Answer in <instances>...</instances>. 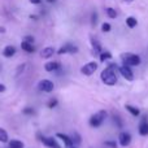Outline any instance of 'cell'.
Segmentation results:
<instances>
[{
  "mask_svg": "<svg viewBox=\"0 0 148 148\" xmlns=\"http://www.w3.org/2000/svg\"><path fill=\"white\" fill-rule=\"evenodd\" d=\"M117 70H118V68L116 64L108 65L101 72V75H100L101 77V81L105 84H108V86H114L117 83Z\"/></svg>",
  "mask_w": 148,
  "mask_h": 148,
  "instance_id": "cell-1",
  "label": "cell"
},
{
  "mask_svg": "<svg viewBox=\"0 0 148 148\" xmlns=\"http://www.w3.org/2000/svg\"><path fill=\"white\" fill-rule=\"evenodd\" d=\"M121 59L123 61V65H127V66H138L140 64V57L135 53H122Z\"/></svg>",
  "mask_w": 148,
  "mask_h": 148,
  "instance_id": "cell-2",
  "label": "cell"
},
{
  "mask_svg": "<svg viewBox=\"0 0 148 148\" xmlns=\"http://www.w3.org/2000/svg\"><path fill=\"white\" fill-rule=\"evenodd\" d=\"M105 117H107V112L105 110H99L94 116H91V118H90V126H92L95 129L100 127L103 125V122H104Z\"/></svg>",
  "mask_w": 148,
  "mask_h": 148,
  "instance_id": "cell-3",
  "label": "cell"
},
{
  "mask_svg": "<svg viewBox=\"0 0 148 148\" xmlns=\"http://www.w3.org/2000/svg\"><path fill=\"white\" fill-rule=\"evenodd\" d=\"M97 69V64L95 61H91V62H87L84 64L83 66L81 68V73L84 74V75H92Z\"/></svg>",
  "mask_w": 148,
  "mask_h": 148,
  "instance_id": "cell-4",
  "label": "cell"
},
{
  "mask_svg": "<svg viewBox=\"0 0 148 148\" xmlns=\"http://www.w3.org/2000/svg\"><path fill=\"white\" fill-rule=\"evenodd\" d=\"M53 82H51L49 79H42L38 83V88L43 92H52L53 91Z\"/></svg>",
  "mask_w": 148,
  "mask_h": 148,
  "instance_id": "cell-5",
  "label": "cell"
},
{
  "mask_svg": "<svg viewBox=\"0 0 148 148\" xmlns=\"http://www.w3.org/2000/svg\"><path fill=\"white\" fill-rule=\"evenodd\" d=\"M118 72L121 73V75H122L123 78L127 79V81H133L134 79V74L131 72L130 66H127V65H122L121 68H118Z\"/></svg>",
  "mask_w": 148,
  "mask_h": 148,
  "instance_id": "cell-6",
  "label": "cell"
},
{
  "mask_svg": "<svg viewBox=\"0 0 148 148\" xmlns=\"http://www.w3.org/2000/svg\"><path fill=\"white\" fill-rule=\"evenodd\" d=\"M75 52H78V48H77L75 46H73V44L68 43V44H65V46H62L61 48L57 51V53L64 55V53H75Z\"/></svg>",
  "mask_w": 148,
  "mask_h": 148,
  "instance_id": "cell-7",
  "label": "cell"
},
{
  "mask_svg": "<svg viewBox=\"0 0 148 148\" xmlns=\"http://www.w3.org/2000/svg\"><path fill=\"white\" fill-rule=\"evenodd\" d=\"M40 142L44 144L46 147H48V148H61L57 144V142H56V139H53V138H47V136H40Z\"/></svg>",
  "mask_w": 148,
  "mask_h": 148,
  "instance_id": "cell-8",
  "label": "cell"
},
{
  "mask_svg": "<svg viewBox=\"0 0 148 148\" xmlns=\"http://www.w3.org/2000/svg\"><path fill=\"white\" fill-rule=\"evenodd\" d=\"M118 142H120V144L122 147H127L129 144L131 143V135L129 133H126V131H123V133H121L120 136H118Z\"/></svg>",
  "mask_w": 148,
  "mask_h": 148,
  "instance_id": "cell-9",
  "label": "cell"
},
{
  "mask_svg": "<svg viewBox=\"0 0 148 148\" xmlns=\"http://www.w3.org/2000/svg\"><path fill=\"white\" fill-rule=\"evenodd\" d=\"M139 134L142 136H147L148 135V121H147V117H143L139 123Z\"/></svg>",
  "mask_w": 148,
  "mask_h": 148,
  "instance_id": "cell-10",
  "label": "cell"
},
{
  "mask_svg": "<svg viewBox=\"0 0 148 148\" xmlns=\"http://www.w3.org/2000/svg\"><path fill=\"white\" fill-rule=\"evenodd\" d=\"M55 53V48L53 47H46V48L42 49L40 52V56L43 57V59H49V57H52Z\"/></svg>",
  "mask_w": 148,
  "mask_h": 148,
  "instance_id": "cell-11",
  "label": "cell"
},
{
  "mask_svg": "<svg viewBox=\"0 0 148 148\" xmlns=\"http://www.w3.org/2000/svg\"><path fill=\"white\" fill-rule=\"evenodd\" d=\"M56 136L57 138H60L62 142H64V144L68 148H70V147H73V140H72V138H69L68 135H65V134H61V133H59V134H56Z\"/></svg>",
  "mask_w": 148,
  "mask_h": 148,
  "instance_id": "cell-12",
  "label": "cell"
},
{
  "mask_svg": "<svg viewBox=\"0 0 148 148\" xmlns=\"http://www.w3.org/2000/svg\"><path fill=\"white\" fill-rule=\"evenodd\" d=\"M44 69L46 72H55V70L60 69V64L57 61H49L44 65Z\"/></svg>",
  "mask_w": 148,
  "mask_h": 148,
  "instance_id": "cell-13",
  "label": "cell"
},
{
  "mask_svg": "<svg viewBox=\"0 0 148 148\" xmlns=\"http://www.w3.org/2000/svg\"><path fill=\"white\" fill-rule=\"evenodd\" d=\"M14 53H16V47H13V46H7L4 48V51H3V55L5 57H8V59L14 56Z\"/></svg>",
  "mask_w": 148,
  "mask_h": 148,
  "instance_id": "cell-14",
  "label": "cell"
},
{
  "mask_svg": "<svg viewBox=\"0 0 148 148\" xmlns=\"http://www.w3.org/2000/svg\"><path fill=\"white\" fill-rule=\"evenodd\" d=\"M126 110H127L129 113H130L131 116H134V117H138L139 114H140V112H139V109L136 107H134V105H130V104H126L125 105Z\"/></svg>",
  "mask_w": 148,
  "mask_h": 148,
  "instance_id": "cell-15",
  "label": "cell"
},
{
  "mask_svg": "<svg viewBox=\"0 0 148 148\" xmlns=\"http://www.w3.org/2000/svg\"><path fill=\"white\" fill-rule=\"evenodd\" d=\"M21 48H22L25 52H27V53H33V52L35 51V48H34L33 44H31V43H27V42H25V40L21 43Z\"/></svg>",
  "mask_w": 148,
  "mask_h": 148,
  "instance_id": "cell-16",
  "label": "cell"
},
{
  "mask_svg": "<svg viewBox=\"0 0 148 148\" xmlns=\"http://www.w3.org/2000/svg\"><path fill=\"white\" fill-rule=\"evenodd\" d=\"M126 25H127L130 29H134L136 25H138V21H136L135 17H127L126 18Z\"/></svg>",
  "mask_w": 148,
  "mask_h": 148,
  "instance_id": "cell-17",
  "label": "cell"
},
{
  "mask_svg": "<svg viewBox=\"0 0 148 148\" xmlns=\"http://www.w3.org/2000/svg\"><path fill=\"white\" fill-rule=\"evenodd\" d=\"M91 44H92V48H94L95 52H97V53H100V52H101V46H100V43L96 40V39L91 38Z\"/></svg>",
  "mask_w": 148,
  "mask_h": 148,
  "instance_id": "cell-18",
  "label": "cell"
},
{
  "mask_svg": "<svg viewBox=\"0 0 148 148\" xmlns=\"http://www.w3.org/2000/svg\"><path fill=\"white\" fill-rule=\"evenodd\" d=\"M9 148H23V143L21 140L13 139V140L9 142Z\"/></svg>",
  "mask_w": 148,
  "mask_h": 148,
  "instance_id": "cell-19",
  "label": "cell"
},
{
  "mask_svg": "<svg viewBox=\"0 0 148 148\" xmlns=\"http://www.w3.org/2000/svg\"><path fill=\"white\" fill-rule=\"evenodd\" d=\"M109 59H112V53H110V52H108V51L100 52V61L101 62H104L105 60H109Z\"/></svg>",
  "mask_w": 148,
  "mask_h": 148,
  "instance_id": "cell-20",
  "label": "cell"
},
{
  "mask_svg": "<svg viewBox=\"0 0 148 148\" xmlns=\"http://www.w3.org/2000/svg\"><path fill=\"white\" fill-rule=\"evenodd\" d=\"M0 142H1V143H7V142H8L7 131H5L4 129H1V127H0Z\"/></svg>",
  "mask_w": 148,
  "mask_h": 148,
  "instance_id": "cell-21",
  "label": "cell"
},
{
  "mask_svg": "<svg viewBox=\"0 0 148 148\" xmlns=\"http://www.w3.org/2000/svg\"><path fill=\"white\" fill-rule=\"evenodd\" d=\"M105 12H107V16L109 18H116L117 17V12H116V9H113V8H107Z\"/></svg>",
  "mask_w": 148,
  "mask_h": 148,
  "instance_id": "cell-22",
  "label": "cell"
},
{
  "mask_svg": "<svg viewBox=\"0 0 148 148\" xmlns=\"http://www.w3.org/2000/svg\"><path fill=\"white\" fill-rule=\"evenodd\" d=\"M110 29H112V26H110L108 22H104V23L101 25V30L104 31V33H109Z\"/></svg>",
  "mask_w": 148,
  "mask_h": 148,
  "instance_id": "cell-23",
  "label": "cell"
},
{
  "mask_svg": "<svg viewBox=\"0 0 148 148\" xmlns=\"http://www.w3.org/2000/svg\"><path fill=\"white\" fill-rule=\"evenodd\" d=\"M105 146H107V147H110V148H117V143H116V142L108 140V142H105Z\"/></svg>",
  "mask_w": 148,
  "mask_h": 148,
  "instance_id": "cell-24",
  "label": "cell"
},
{
  "mask_svg": "<svg viewBox=\"0 0 148 148\" xmlns=\"http://www.w3.org/2000/svg\"><path fill=\"white\" fill-rule=\"evenodd\" d=\"M22 112H23V114H34V109H33V108H25Z\"/></svg>",
  "mask_w": 148,
  "mask_h": 148,
  "instance_id": "cell-25",
  "label": "cell"
},
{
  "mask_svg": "<svg viewBox=\"0 0 148 148\" xmlns=\"http://www.w3.org/2000/svg\"><path fill=\"white\" fill-rule=\"evenodd\" d=\"M56 105H57V100L56 99H52L51 101L48 103V108H51V109H52V108H55Z\"/></svg>",
  "mask_w": 148,
  "mask_h": 148,
  "instance_id": "cell-26",
  "label": "cell"
},
{
  "mask_svg": "<svg viewBox=\"0 0 148 148\" xmlns=\"http://www.w3.org/2000/svg\"><path fill=\"white\" fill-rule=\"evenodd\" d=\"M23 40H25V42H27V43H31V44H33V42H34V38H33V36H31V35H26Z\"/></svg>",
  "mask_w": 148,
  "mask_h": 148,
  "instance_id": "cell-27",
  "label": "cell"
},
{
  "mask_svg": "<svg viewBox=\"0 0 148 148\" xmlns=\"http://www.w3.org/2000/svg\"><path fill=\"white\" fill-rule=\"evenodd\" d=\"M97 22V13H92V25Z\"/></svg>",
  "mask_w": 148,
  "mask_h": 148,
  "instance_id": "cell-28",
  "label": "cell"
},
{
  "mask_svg": "<svg viewBox=\"0 0 148 148\" xmlns=\"http://www.w3.org/2000/svg\"><path fill=\"white\" fill-rule=\"evenodd\" d=\"M113 118H114V122H116V121H117V123H118V127H122V122H121V120H120V117H116V116H114V117H113Z\"/></svg>",
  "mask_w": 148,
  "mask_h": 148,
  "instance_id": "cell-29",
  "label": "cell"
},
{
  "mask_svg": "<svg viewBox=\"0 0 148 148\" xmlns=\"http://www.w3.org/2000/svg\"><path fill=\"white\" fill-rule=\"evenodd\" d=\"M25 66H26L25 64L20 65V68H18V72H17V75H20V73H21V72H23V70H25Z\"/></svg>",
  "mask_w": 148,
  "mask_h": 148,
  "instance_id": "cell-30",
  "label": "cell"
},
{
  "mask_svg": "<svg viewBox=\"0 0 148 148\" xmlns=\"http://www.w3.org/2000/svg\"><path fill=\"white\" fill-rule=\"evenodd\" d=\"M29 1H30L31 4H40L42 0H29Z\"/></svg>",
  "mask_w": 148,
  "mask_h": 148,
  "instance_id": "cell-31",
  "label": "cell"
},
{
  "mask_svg": "<svg viewBox=\"0 0 148 148\" xmlns=\"http://www.w3.org/2000/svg\"><path fill=\"white\" fill-rule=\"evenodd\" d=\"M5 90H7V87H5L3 83H0V92H4Z\"/></svg>",
  "mask_w": 148,
  "mask_h": 148,
  "instance_id": "cell-32",
  "label": "cell"
},
{
  "mask_svg": "<svg viewBox=\"0 0 148 148\" xmlns=\"http://www.w3.org/2000/svg\"><path fill=\"white\" fill-rule=\"evenodd\" d=\"M0 33H5V29L4 27H0Z\"/></svg>",
  "mask_w": 148,
  "mask_h": 148,
  "instance_id": "cell-33",
  "label": "cell"
},
{
  "mask_svg": "<svg viewBox=\"0 0 148 148\" xmlns=\"http://www.w3.org/2000/svg\"><path fill=\"white\" fill-rule=\"evenodd\" d=\"M123 1H126V3H131L133 0H123Z\"/></svg>",
  "mask_w": 148,
  "mask_h": 148,
  "instance_id": "cell-34",
  "label": "cell"
},
{
  "mask_svg": "<svg viewBox=\"0 0 148 148\" xmlns=\"http://www.w3.org/2000/svg\"><path fill=\"white\" fill-rule=\"evenodd\" d=\"M47 1H48V3H52V1H55V0H47Z\"/></svg>",
  "mask_w": 148,
  "mask_h": 148,
  "instance_id": "cell-35",
  "label": "cell"
},
{
  "mask_svg": "<svg viewBox=\"0 0 148 148\" xmlns=\"http://www.w3.org/2000/svg\"><path fill=\"white\" fill-rule=\"evenodd\" d=\"M70 148H77V147H70Z\"/></svg>",
  "mask_w": 148,
  "mask_h": 148,
  "instance_id": "cell-36",
  "label": "cell"
}]
</instances>
